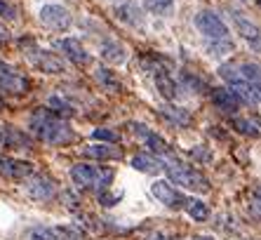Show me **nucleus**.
<instances>
[{"label": "nucleus", "mask_w": 261, "mask_h": 240, "mask_svg": "<svg viewBox=\"0 0 261 240\" xmlns=\"http://www.w3.org/2000/svg\"><path fill=\"white\" fill-rule=\"evenodd\" d=\"M219 76L226 80V90H231L240 104L256 106L261 104V64L259 61H233L219 68Z\"/></svg>", "instance_id": "nucleus-1"}, {"label": "nucleus", "mask_w": 261, "mask_h": 240, "mask_svg": "<svg viewBox=\"0 0 261 240\" xmlns=\"http://www.w3.org/2000/svg\"><path fill=\"white\" fill-rule=\"evenodd\" d=\"M195 29L200 31L202 42H205V50L210 57L219 59V57H226V54L233 52V40H231V31L228 26L221 21V17L210 10L200 12L195 17Z\"/></svg>", "instance_id": "nucleus-2"}, {"label": "nucleus", "mask_w": 261, "mask_h": 240, "mask_svg": "<svg viewBox=\"0 0 261 240\" xmlns=\"http://www.w3.org/2000/svg\"><path fill=\"white\" fill-rule=\"evenodd\" d=\"M31 132L49 146H66L73 141V130L61 115H55L47 108H38L31 115Z\"/></svg>", "instance_id": "nucleus-3"}, {"label": "nucleus", "mask_w": 261, "mask_h": 240, "mask_svg": "<svg viewBox=\"0 0 261 240\" xmlns=\"http://www.w3.org/2000/svg\"><path fill=\"white\" fill-rule=\"evenodd\" d=\"M71 179L78 188L85 191H106L113 181V170L111 167H99V165H87V162H78L71 170Z\"/></svg>", "instance_id": "nucleus-4"}, {"label": "nucleus", "mask_w": 261, "mask_h": 240, "mask_svg": "<svg viewBox=\"0 0 261 240\" xmlns=\"http://www.w3.org/2000/svg\"><path fill=\"white\" fill-rule=\"evenodd\" d=\"M141 66H144V71L148 73V76H151V80L155 83L158 92L165 97V99H174L179 85L174 83L170 66H167V61H165L163 57H148V59L141 61Z\"/></svg>", "instance_id": "nucleus-5"}, {"label": "nucleus", "mask_w": 261, "mask_h": 240, "mask_svg": "<svg viewBox=\"0 0 261 240\" xmlns=\"http://www.w3.org/2000/svg\"><path fill=\"white\" fill-rule=\"evenodd\" d=\"M163 172H167L170 181L179 184L184 188H191V191L198 193H207L210 191V181L202 172H198L195 167H189V165H181V162H165Z\"/></svg>", "instance_id": "nucleus-6"}, {"label": "nucleus", "mask_w": 261, "mask_h": 240, "mask_svg": "<svg viewBox=\"0 0 261 240\" xmlns=\"http://www.w3.org/2000/svg\"><path fill=\"white\" fill-rule=\"evenodd\" d=\"M24 52H26V57H29V61L38 68V71H43V73H64L66 71V61L61 59V57H57L55 52H47V50L36 47L33 42H26Z\"/></svg>", "instance_id": "nucleus-7"}, {"label": "nucleus", "mask_w": 261, "mask_h": 240, "mask_svg": "<svg viewBox=\"0 0 261 240\" xmlns=\"http://www.w3.org/2000/svg\"><path fill=\"white\" fill-rule=\"evenodd\" d=\"M29 90H31V80L26 78L24 73H19L14 66L5 64V61H0V92L21 97Z\"/></svg>", "instance_id": "nucleus-8"}, {"label": "nucleus", "mask_w": 261, "mask_h": 240, "mask_svg": "<svg viewBox=\"0 0 261 240\" xmlns=\"http://www.w3.org/2000/svg\"><path fill=\"white\" fill-rule=\"evenodd\" d=\"M228 17H231V21H233V29L249 42V47L254 50V52H261V29L259 26H256L245 12L233 10V7L228 10Z\"/></svg>", "instance_id": "nucleus-9"}, {"label": "nucleus", "mask_w": 261, "mask_h": 240, "mask_svg": "<svg viewBox=\"0 0 261 240\" xmlns=\"http://www.w3.org/2000/svg\"><path fill=\"white\" fill-rule=\"evenodd\" d=\"M151 193L158 203H163L165 207H170V210H181V207H186V200H189L181 191H176L170 181H165V179L153 181Z\"/></svg>", "instance_id": "nucleus-10"}, {"label": "nucleus", "mask_w": 261, "mask_h": 240, "mask_svg": "<svg viewBox=\"0 0 261 240\" xmlns=\"http://www.w3.org/2000/svg\"><path fill=\"white\" fill-rule=\"evenodd\" d=\"M40 21L52 31H68L71 29V12L64 5H45L40 10Z\"/></svg>", "instance_id": "nucleus-11"}, {"label": "nucleus", "mask_w": 261, "mask_h": 240, "mask_svg": "<svg viewBox=\"0 0 261 240\" xmlns=\"http://www.w3.org/2000/svg\"><path fill=\"white\" fill-rule=\"evenodd\" d=\"M29 240H83V235L68 226H38L29 233Z\"/></svg>", "instance_id": "nucleus-12"}, {"label": "nucleus", "mask_w": 261, "mask_h": 240, "mask_svg": "<svg viewBox=\"0 0 261 240\" xmlns=\"http://www.w3.org/2000/svg\"><path fill=\"white\" fill-rule=\"evenodd\" d=\"M26 191H29L31 198L36 200H52L55 198V181L49 179V177H45V174H33V177H29V181H26Z\"/></svg>", "instance_id": "nucleus-13"}, {"label": "nucleus", "mask_w": 261, "mask_h": 240, "mask_svg": "<svg viewBox=\"0 0 261 240\" xmlns=\"http://www.w3.org/2000/svg\"><path fill=\"white\" fill-rule=\"evenodd\" d=\"M57 47L66 54L73 64H78V66H85L92 59L90 52H87V50L80 45V40H75V38H61V40H57Z\"/></svg>", "instance_id": "nucleus-14"}, {"label": "nucleus", "mask_w": 261, "mask_h": 240, "mask_svg": "<svg viewBox=\"0 0 261 240\" xmlns=\"http://www.w3.org/2000/svg\"><path fill=\"white\" fill-rule=\"evenodd\" d=\"M0 174H5L10 179H26L33 174V165L17 158H0Z\"/></svg>", "instance_id": "nucleus-15"}, {"label": "nucleus", "mask_w": 261, "mask_h": 240, "mask_svg": "<svg viewBox=\"0 0 261 240\" xmlns=\"http://www.w3.org/2000/svg\"><path fill=\"white\" fill-rule=\"evenodd\" d=\"M116 17L120 19L122 24L132 26V29H144L146 24V17L137 3H122L120 7H116Z\"/></svg>", "instance_id": "nucleus-16"}, {"label": "nucleus", "mask_w": 261, "mask_h": 240, "mask_svg": "<svg viewBox=\"0 0 261 240\" xmlns=\"http://www.w3.org/2000/svg\"><path fill=\"white\" fill-rule=\"evenodd\" d=\"M210 99H212V104L221 113H236L240 108V102L236 99V94L231 90H226V87H212L210 90Z\"/></svg>", "instance_id": "nucleus-17"}, {"label": "nucleus", "mask_w": 261, "mask_h": 240, "mask_svg": "<svg viewBox=\"0 0 261 240\" xmlns=\"http://www.w3.org/2000/svg\"><path fill=\"white\" fill-rule=\"evenodd\" d=\"M132 132L139 134V137H144L146 146L153 151V153H158V156H165L167 151H170V146H167V141H165L160 134L151 132V130H146V125H141V123H132Z\"/></svg>", "instance_id": "nucleus-18"}, {"label": "nucleus", "mask_w": 261, "mask_h": 240, "mask_svg": "<svg viewBox=\"0 0 261 240\" xmlns=\"http://www.w3.org/2000/svg\"><path fill=\"white\" fill-rule=\"evenodd\" d=\"M83 156L94 158V160H120L122 149H118L113 144H92L83 149Z\"/></svg>", "instance_id": "nucleus-19"}, {"label": "nucleus", "mask_w": 261, "mask_h": 240, "mask_svg": "<svg viewBox=\"0 0 261 240\" xmlns=\"http://www.w3.org/2000/svg\"><path fill=\"white\" fill-rule=\"evenodd\" d=\"M0 146H7V149H31V139L24 132L5 125L0 127Z\"/></svg>", "instance_id": "nucleus-20"}, {"label": "nucleus", "mask_w": 261, "mask_h": 240, "mask_svg": "<svg viewBox=\"0 0 261 240\" xmlns=\"http://www.w3.org/2000/svg\"><path fill=\"white\" fill-rule=\"evenodd\" d=\"M101 59L109 64H125L127 61V50L118 40H103L101 42Z\"/></svg>", "instance_id": "nucleus-21"}, {"label": "nucleus", "mask_w": 261, "mask_h": 240, "mask_svg": "<svg viewBox=\"0 0 261 240\" xmlns=\"http://www.w3.org/2000/svg\"><path fill=\"white\" fill-rule=\"evenodd\" d=\"M132 167L137 170V172H144V174H158V172H163L165 162L158 160L155 156H148V153H139V156L132 158Z\"/></svg>", "instance_id": "nucleus-22"}, {"label": "nucleus", "mask_w": 261, "mask_h": 240, "mask_svg": "<svg viewBox=\"0 0 261 240\" xmlns=\"http://www.w3.org/2000/svg\"><path fill=\"white\" fill-rule=\"evenodd\" d=\"M160 113L170 120V123H174L176 127H189L191 120H193L186 108H179V106H163L160 108Z\"/></svg>", "instance_id": "nucleus-23"}, {"label": "nucleus", "mask_w": 261, "mask_h": 240, "mask_svg": "<svg viewBox=\"0 0 261 240\" xmlns=\"http://www.w3.org/2000/svg\"><path fill=\"white\" fill-rule=\"evenodd\" d=\"M186 212L193 222H207V217H210V210H207V205L198 198H189L186 200Z\"/></svg>", "instance_id": "nucleus-24"}, {"label": "nucleus", "mask_w": 261, "mask_h": 240, "mask_svg": "<svg viewBox=\"0 0 261 240\" xmlns=\"http://www.w3.org/2000/svg\"><path fill=\"white\" fill-rule=\"evenodd\" d=\"M231 127L236 130V132H240V134H245V137H252V139H256L259 137V127L252 123V120H245V118H233L231 120Z\"/></svg>", "instance_id": "nucleus-25"}, {"label": "nucleus", "mask_w": 261, "mask_h": 240, "mask_svg": "<svg viewBox=\"0 0 261 240\" xmlns=\"http://www.w3.org/2000/svg\"><path fill=\"white\" fill-rule=\"evenodd\" d=\"M179 80H181V87H184V90L195 92V94H200L202 90H207V85L202 83L200 78H195V76H191V73H186V71L179 76Z\"/></svg>", "instance_id": "nucleus-26"}, {"label": "nucleus", "mask_w": 261, "mask_h": 240, "mask_svg": "<svg viewBox=\"0 0 261 240\" xmlns=\"http://www.w3.org/2000/svg\"><path fill=\"white\" fill-rule=\"evenodd\" d=\"M144 3L153 14H163V17L170 14L172 7H174V0H144Z\"/></svg>", "instance_id": "nucleus-27"}, {"label": "nucleus", "mask_w": 261, "mask_h": 240, "mask_svg": "<svg viewBox=\"0 0 261 240\" xmlns=\"http://www.w3.org/2000/svg\"><path fill=\"white\" fill-rule=\"evenodd\" d=\"M97 80H99L101 85H106L109 90L120 92V83H118V78L109 71V68H97Z\"/></svg>", "instance_id": "nucleus-28"}, {"label": "nucleus", "mask_w": 261, "mask_h": 240, "mask_svg": "<svg viewBox=\"0 0 261 240\" xmlns=\"http://www.w3.org/2000/svg\"><path fill=\"white\" fill-rule=\"evenodd\" d=\"M92 139L106 141V144H118V141H120V134L113 132V130H106V127H97V130L92 132Z\"/></svg>", "instance_id": "nucleus-29"}, {"label": "nucleus", "mask_w": 261, "mask_h": 240, "mask_svg": "<svg viewBox=\"0 0 261 240\" xmlns=\"http://www.w3.org/2000/svg\"><path fill=\"white\" fill-rule=\"evenodd\" d=\"M249 207H252V212H254L256 217H261V186H256L254 191H252V203H249Z\"/></svg>", "instance_id": "nucleus-30"}, {"label": "nucleus", "mask_w": 261, "mask_h": 240, "mask_svg": "<svg viewBox=\"0 0 261 240\" xmlns=\"http://www.w3.org/2000/svg\"><path fill=\"white\" fill-rule=\"evenodd\" d=\"M0 17H5V19H14L17 17V10H14L10 3H5V0H0Z\"/></svg>", "instance_id": "nucleus-31"}, {"label": "nucleus", "mask_w": 261, "mask_h": 240, "mask_svg": "<svg viewBox=\"0 0 261 240\" xmlns=\"http://www.w3.org/2000/svg\"><path fill=\"white\" fill-rule=\"evenodd\" d=\"M118 200H120V193H118V196H111V193H106V191L99 193V203L106 205V207H111V205H116Z\"/></svg>", "instance_id": "nucleus-32"}, {"label": "nucleus", "mask_w": 261, "mask_h": 240, "mask_svg": "<svg viewBox=\"0 0 261 240\" xmlns=\"http://www.w3.org/2000/svg\"><path fill=\"white\" fill-rule=\"evenodd\" d=\"M7 42H10V31L0 24V47H3V45H7Z\"/></svg>", "instance_id": "nucleus-33"}, {"label": "nucleus", "mask_w": 261, "mask_h": 240, "mask_svg": "<svg viewBox=\"0 0 261 240\" xmlns=\"http://www.w3.org/2000/svg\"><path fill=\"white\" fill-rule=\"evenodd\" d=\"M189 240H214V238H210V235H195V238H189Z\"/></svg>", "instance_id": "nucleus-34"}, {"label": "nucleus", "mask_w": 261, "mask_h": 240, "mask_svg": "<svg viewBox=\"0 0 261 240\" xmlns=\"http://www.w3.org/2000/svg\"><path fill=\"white\" fill-rule=\"evenodd\" d=\"M0 108H5V102H3V99H0Z\"/></svg>", "instance_id": "nucleus-35"}, {"label": "nucleus", "mask_w": 261, "mask_h": 240, "mask_svg": "<svg viewBox=\"0 0 261 240\" xmlns=\"http://www.w3.org/2000/svg\"><path fill=\"white\" fill-rule=\"evenodd\" d=\"M256 5H259V7H261V0H256Z\"/></svg>", "instance_id": "nucleus-36"}, {"label": "nucleus", "mask_w": 261, "mask_h": 240, "mask_svg": "<svg viewBox=\"0 0 261 240\" xmlns=\"http://www.w3.org/2000/svg\"><path fill=\"white\" fill-rule=\"evenodd\" d=\"M243 3H247V0H243Z\"/></svg>", "instance_id": "nucleus-37"}]
</instances>
